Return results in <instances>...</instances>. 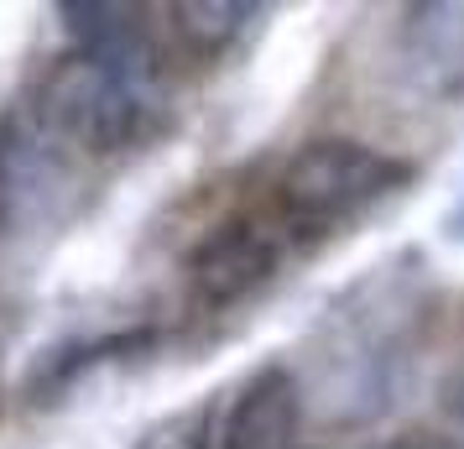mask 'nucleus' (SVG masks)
Listing matches in <instances>:
<instances>
[{"label":"nucleus","instance_id":"nucleus-1","mask_svg":"<svg viewBox=\"0 0 464 449\" xmlns=\"http://www.w3.org/2000/svg\"><path fill=\"white\" fill-rule=\"evenodd\" d=\"M58 16L68 43L37 79L26 110L63 147L84 157H115L141 147L168 105L151 11L84 0V5H58Z\"/></svg>","mask_w":464,"mask_h":449},{"label":"nucleus","instance_id":"nucleus-2","mask_svg":"<svg viewBox=\"0 0 464 449\" xmlns=\"http://www.w3.org/2000/svg\"><path fill=\"white\" fill-rule=\"evenodd\" d=\"M412 178H418L412 157L344 136V131H324V136L297 142L276 162V172L261 189V204L297 246H314V240L355 225L365 210L386 204Z\"/></svg>","mask_w":464,"mask_h":449},{"label":"nucleus","instance_id":"nucleus-3","mask_svg":"<svg viewBox=\"0 0 464 449\" xmlns=\"http://www.w3.org/2000/svg\"><path fill=\"white\" fill-rule=\"evenodd\" d=\"M293 251L297 240L256 199L246 210L214 220L209 230H198V240L183 251V293L198 314H230L251 303L261 288H272Z\"/></svg>","mask_w":464,"mask_h":449},{"label":"nucleus","instance_id":"nucleus-4","mask_svg":"<svg viewBox=\"0 0 464 449\" xmlns=\"http://www.w3.org/2000/svg\"><path fill=\"white\" fill-rule=\"evenodd\" d=\"M79 204V151L63 147L32 110L0 115V240L63 225Z\"/></svg>","mask_w":464,"mask_h":449},{"label":"nucleus","instance_id":"nucleus-5","mask_svg":"<svg viewBox=\"0 0 464 449\" xmlns=\"http://www.w3.org/2000/svg\"><path fill=\"white\" fill-rule=\"evenodd\" d=\"M386 68L418 100H433V105L464 100V0L401 5Z\"/></svg>","mask_w":464,"mask_h":449},{"label":"nucleus","instance_id":"nucleus-6","mask_svg":"<svg viewBox=\"0 0 464 449\" xmlns=\"http://www.w3.org/2000/svg\"><path fill=\"white\" fill-rule=\"evenodd\" d=\"M303 382L287 361L256 366L214 413V449H303Z\"/></svg>","mask_w":464,"mask_h":449},{"label":"nucleus","instance_id":"nucleus-7","mask_svg":"<svg viewBox=\"0 0 464 449\" xmlns=\"http://www.w3.org/2000/svg\"><path fill=\"white\" fill-rule=\"evenodd\" d=\"M256 16H266V11L240 5V0H183V5L162 11V32L188 63H214L251 32Z\"/></svg>","mask_w":464,"mask_h":449},{"label":"nucleus","instance_id":"nucleus-8","mask_svg":"<svg viewBox=\"0 0 464 449\" xmlns=\"http://www.w3.org/2000/svg\"><path fill=\"white\" fill-rule=\"evenodd\" d=\"M141 449H214V424L209 418H178V424L157 428Z\"/></svg>","mask_w":464,"mask_h":449},{"label":"nucleus","instance_id":"nucleus-9","mask_svg":"<svg viewBox=\"0 0 464 449\" xmlns=\"http://www.w3.org/2000/svg\"><path fill=\"white\" fill-rule=\"evenodd\" d=\"M443 418H449V444L464 449V366L449 376V392H443Z\"/></svg>","mask_w":464,"mask_h":449}]
</instances>
